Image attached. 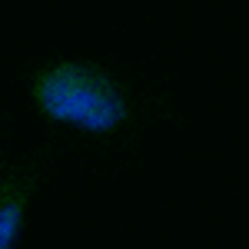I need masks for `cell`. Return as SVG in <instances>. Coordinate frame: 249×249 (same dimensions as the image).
Segmentation results:
<instances>
[{
	"label": "cell",
	"mask_w": 249,
	"mask_h": 249,
	"mask_svg": "<svg viewBox=\"0 0 249 249\" xmlns=\"http://www.w3.org/2000/svg\"><path fill=\"white\" fill-rule=\"evenodd\" d=\"M27 100L63 136L96 150H126L153 120L173 116L163 80L83 53H50L23 67Z\"/></svg>",
	"instance_id": "1"
},
{
	"label": "cell",
	"mask_w": 249,
	"mask_h": 249,
	"mask_svg": "<svg viewBox=\"0 0 249 249\" xmlns=\"http://www.w3.org/2000/svg\"><path fill=\"white\" fill-rule=\"evenodd\" d=\"M57 143H43L27 156H0V249H20L30 206L53 166Z\"/></svg>",
	"instance_id": "2"
}]
</instances>
